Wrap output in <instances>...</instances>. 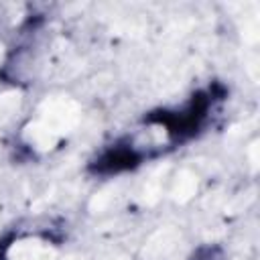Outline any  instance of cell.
<instances>
[{"label":"cell","instance_id":"3957f363","mask_svg":"<svg viewBox=\"0 0 260 260\" xmlns=\"http://www.w3.org/2000/svg\"><path fill=\"white\" fill-rule=\"evenodd\" d=\"M189 260H228L225 252L221 246L217 244H203L199 248H195L189 256Z\"/></svg>","mask_w":260,"mask_h":260},{"label":"cell","instance_id":"6da1fadb","mask_svg":"<svg viewBox=\"0 0 260 260\" xmlns=\"http://www.w3.org/2000/svg\"><path fill=\"white\" fill-rule=\"evenodd\" d=\"M223 95H225V89L219 83H213L209 89L195 91L183 108L150 112L144 118V122L165 126V130L169 132V136L175 142H183V140H189L195 134H199V130L205 126V122L209 118V110Z\"/></svg>","mask_w":260,"mask_h":260},{"label":"cell","instance_id":"7a4b0ae2","mask_svg":"<svg viewBox=\"0 0 260 260\" xmlns=\"http://www.w3.org/2000/svg\"><path fill=\"white\" fill-rule=\"evenodd\" d=\"M140 162H142V152L130 140H118L110 144L108 148H104L89 162V171L93 175L110 177V175H118L124 171H132Z\"/></svg>","mask_w":260,"mask_h":260},{"label":"cell","instance_id":"277c9868","mask_svg":"<svg viewBox=\"0 0 260 260\" xmlns=\"http://www.w3.org/2000/svg\"><path fill=\"white\" fill-rule=\"evenodd\" d=\"M12 240H14V236H12V234H10V236L0 238V260H6V254H8V248H10Z\"/></svg>","mask_w":260,"mask_h":260}]
</instances>
